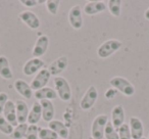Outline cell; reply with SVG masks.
Returning a JSON list of instances; mask_svg holds the SVG:
<instances>
[{
	"instance_id": "obj_15",
	"label": "cell",
	"mask_w": 149,
	"mask_h": 139,
	"mask_svg": "<svg viewBox=\"0 0 149 139\" xmlns=\"http://www.w3.org/2000/svg\"><path fill=\"white\" fill-rule=\"evenodd\" d=\"M15 102V110H17V119L19 124H25L28 121L30 108L25 100L17 99Z\"/></svg>"
},
{
	"instance_id": "obj_37",
	"label": "cell",
	"mask_w": 149,
	"mask_h": 139,
	"mask_svg": "<svg viewBox=\"0 0 149 139\" xmlns=\"http://www.w3.org/2000/svg\"><path fill=\"white\" fill-rule=\"evenodd\" d=\"M148 139H149V134H148Z\"/></svg>"
},
{
	"instance_id": "obj_18",
	"label": "cell",
	"mask_w": 149,
	"mask_h": 139,
	"mask_svg": "<svg viewBox=\"0 0 149 139\" xmlns=\"http://www.w3.org/2000/svg\"><path fill=\"white\" fill-rule=\"evenodd\" d=\"M42 108V119L44 122L50 123L55 116V108L51 100H41L39 101Z\"/></svg>"
},
{
	"instance_id": "obj_1",
	"label": "cell",
	"mask_w": 149,
	"mask_h": 139,
	"mask_svg": "<svg viewBox=\"0 0 149 139\" xmlns=\"http://www.w3.org/2000/svg\"><path fill=\"white\" fill-rule=\"evenodd\" d=\"M53 84L54 90L56 91L59 99L64 102L70 101L72 98V88L68 80L61 76H58V77H54Z\"/></svg>"
},
{
	"instance_id": "obj_11",
	"label": "cell",
	"mask_w": 149,
	"mask_h": 139,
	"mask_svg": "<svg viewBox=\"0 0 149 139\" xmlns=\"http://www.w3.org/2000/svg\"><path fill=\"white\" fill-rule=\"evenodd\" d=\"M49 46V38L46 35H41L36 40L35 45L32 50V55L35 58H40L46 53Z\"/></svg>"
},
{
	"instance_id": "obj_36",
	"label": "cell",
	"mask_w": 149,
	"mask_h": 139,
	"mask_svg": "<svg viewBox=\"0 0 149 139\" xmlns=\"http://www.w3.org/2000/svg\"><path fill=\"white\" fill-rule=\"evenodd\" d=\"M141 139H147V138H145V137H142V138H141Z\"/></svg>"
},
{
	"instance_id": "obj_34",
	"label": "cell",
	"mask_w": 149,
	"mask_h": 139,
	"mask_svg": "<svg viewBox=\"0 0 149 139\" xmlns=\"http://www.w3.org/2000/svg\"><path fill=\"white\" fill-rule=\"evenodd\" d=\"M144 17H145V19L148 20V21H149V7L146 9V10H145V13H144Z\"/></svg>"
},
{
	"instance_id": "obj_8",
	"label": "cell",
	"mask_w": 149,
	"mask_h": 139,
	"mask_svg": "<svg viewBox=\"0 0 149 139\" xmlns=\"http://www.w3.org/2000/svg\"><path fill=\"white\" fill-rule=\"evenodd\" d=\"M45 66V61L42 60L41 58H31L29 59L23 66V74L27 77H31V76L37 74L39 71H41L42 68Z\"/></svg>"
},
{
	"instance_id": "obj_5",
	"label": "cell",
	"mask_w": 149,
	"mask_h": 139,
	"mask_svg": "<svg viewBox=\"0 0 149 139\" xmlns=\"http://www.w3.org/2000/svg\"><path fill=\"white\" fill-rule=\"evenodd\" d=\"M98 99V90L94 85H90L86 92L84 93L81 101H80V108L83 110H89L94 106Z\"/></svg>"
},
{
	"instance_id": "obj_23",
	"label": "cell",
	"mask_w": 149,
	"mask_h": 139,
	"mask_svg": "<svg viewBox=\"0 0 149 139\" xmlns=\"http://www.w3.org/2000/svg\"><path fill=\"white\" fill-rule=\"evenodd\" d=\"M107 7L112 17H120V13H122V1L120 0H108Z\"/></svg>"
},
{
	"instance_id": "obj_3",
	"label": "cell",
	"mask_w": 149,
	"mask_h": 139,
	"mask_svg": "<svg viewBox=\"0 0 149 139\" xmlns=\"http://www.w3.org/2000/svg\"><path fill=\"white\" fill-rule=\"evenodd\" d=\"M123 43L118 39H109L101 44L97 48V55L100 58H107L111 56L114 52L118 51L122 48Z\"/></svg>"
},
{
	"instance_id": "obj_33",
	"label": "cell",
	"mask_w": 149,
	"mask_h": 139,
	"mask_svg": "<svg viewBox=\"0 0 149 139\" xmlns=\"http://www.w3.org/2000/svg\"><path fill=\"white\" fill-rule=\"evenodd\" d=\"M116 94H118V90H116L114 88H109V89H107L105 91V93H104V96H105L106 99H113L114 97L116 96Z\"/></svg>"
},
{
	"instance_id": "obj_9",
	"label": "cell",
	"mask_w": 149,
	"mask_h": 139,
	"mask_svg": "<svg viewBox=\"0 0 149 139\" xmlns=\"http://www.w3.org/2000/svg\"><path fill=\"white\" fill-rule=\"evenodd\" d=\"M68 58L66 56H60V57L54 59L51 64L48 66V71L50 75L54 77H58L61 73H63L68 68Z\"/></svg>"
},
{
	"instance_id": "obj_20",
	"label": "cell",
	"mask_w": 149,
	"mask_h": 139,
	"mask_svg": "<svg viewBox=\"0 0 149 139\" xmlns=\"http://www.w3.org/2000/svg\"><path fill=\"white\" fill-rule=\"evenodd\" d=\"M42 119V108L39 101H35L32 104V108L29 112L28 117V124L29 125H37Z\"/></svg>"
},
{
	"instance_id": "obj_28",
	"label": "cell",
	"mask_w": 149,
	"mask_h": 139,
	"mask_svg": "<svg viewBox=\"0 0 149 139\" xmlns=\"http://www.w3.org/2000/svg\"><path fill=\"white\" fill-rule=\"evenodd\" d=\"M46 8L47 11L52 15H56L58 13V9H59L60 1L59 0H47L45 1Z\"/></svg>"
},
{
	"instance_id": "obj_35",
	"label": "cell",
	"mask_w": 149,
	"mask_h": 139,
	"mask_svg": "<svg viewBox=\"0 0 149 139\" xmlns=\"http://www.w3.org/2000/svg\"><path fill=\"white\" fill-rule=\"evenodd\" d=\"M88 139H94V138H93V137H89Z\"/></svg>"
},
{
	"instance_id": "obj_12",
	"label": "cell",
	"mask_w": 149,
	"mask_h": 139,
	"mask_svg": "<svg viewBox=\"0 0 149 139\" xmlns=\"http://www.w3.org/2000/svg\"><path fill=\"white\" fill-rule=\"evenodd\" d=\"M107 5L103 1H88L83 7L84 13L87 15H95L106 10Z\"/></svg>"
},
{
	"instance_id": "obj_21",
	"label": "cell",
	"mask_w": 149,
	"mask_h": 139,
	"mask_svg": "<svg viewBox=\"0 0 149 139\" xmlns=\"http://www.w3.org/2000/svg\"><path fill=\"white\" fill-rule=\"evenodd\" d=\"M34 97L37 99V101H41V100H53L58 97L56 91L54 88L50 87H44L42 89H39L35 91L34 93Z\"/></svg>"
},
{
	"instance_id": "obj_30",
	"label": "cell",
	"mask_w": 149,
	"mask_h": 139,
	"mask_svg": "<svg viewBox=\"0 0 149 139\" xmlns=\"http://www.w3.org/2000/svg\"><path fill=\"white\" fill-rule=\"evenodd\" d=\"M118 133L120 139H132L130 127H129V125L126 124V123H125L124 125H122V126L118 129Z\"/></svg>"
},
{
	"instance_id": "obj_16",
	"label": "cell",
	"mask_w": 149,
	"mask_h": 139,
	"mask_svg": "<svg viewBox=\"0 0 149 139\" xmlns=\"http://www.w3.org/2000/svg\"><path fill=\"white\" fill-rule=\"evenodd\" d=\"M125 119H126V115H125L124 106L120 104L114 106L111 110V124L116 130L125 124Z\"/></svg>"
},
{
	"instance_id": "obj_32",
	"label": "cell",
	"mask_w": 149,
	"mask_h": 139,
	"mask_svg": "<svg viewBox=\"0 0 149 139\" xmlns=\"http://www.w3.org/2000/svg\"><path fill=\"white\" fill-rule=\"evenodd\" d=\"M19 2L26 7H34V6H37L39 3H43L45 1H40V0H21Z\"/></svg>"
},
{
	"instance_id": "obj_4",
	"label": "cell",
	"mask_w": 149,
	"mask_h": 139,
	"mask_svg": "<svg viewBox=\"0 0 149 139\" xmlns=\"http://www.w3.org/2000/svg\"><path fill=\"white\" fill-rule=\"evenodd\" d=\"M108 123V117L105 114L98 115L92 122L91 137L94 139H104V131Z\"/></svg>"
},
{
	"instance_id": "obj_22",
	"label": "cell",
	"mask_w": 149,
	"mask_h": 139,
	"mask_svg": "<svg viewBox=\"0 0 149 139\" xmlns=\"http://www.w3.org/2000/svg\"><path fill=\"white\" fill-rule=\"evenodd\" d=\"M0 76L4 80H10L13 77V73L10 64H9L8 58L4 55H0Z\"/></svg>"
},
{
	"instance_id": "obj_2",
	"label": "cell",
	"mask_w": 149,
	"mask_h": 139,
	"mask_svg": "<svg viewBox=\"0 0 149 139\" xmlns=\"http://www.w3.org/2000/svg\"><path fill=\"white\" fill-rule=\"evenodd\" d=\"M109 84L112 88L118 90V92H120L125 96L130 97L135 94V86L124 77L116 76L109 80Z\"/></svg>"
},
{
	"instance_id": "obj_24",
	"label": "cell",
	"mask_w": 149,
	"mask_h": 139,
	"mask_svg": "<svg viewBox=\"0 0 149 139\" xmlns=\"http://www.w3.org/2000/svg\"><path fill=\"white\" fill-rule=\"evenodd\" d=\"M28 127H29V124H27V123L19 124L17 127H15L13 132L11 133V135L9 137L11 139H24L26 136V133H27Z\"/></svg>"
},
{
	"instance_id": "obj_10",
	"label": "cell",
	"mask_w": 149,
	"mask_h": 139,
	"mask_svg": "<svg viewBox=\"0 0 149 139\" xmlns=\"http://www.w3.org/2000/svg\"><path fill=\"white\" fill-rule=\"evenodd\" d=\"M19 17L27 27L31 30H37L41 26V22L38 15L31 10H24L19 15Z\"/></svg>"
},
{
	"instance_id": "obj_26",
	"label": "cell",
	"mask_w": 149,
	"mask_h": 139,
	"mask_svg": "<svg viewBox=\"0 0 149 139\" xmlns=\"http://www.w3.org/2000/svg\"><path fill=\"white\" fill-rule=\"evenodd\" d=\"M39 139H58V136L55 132L47 127H39V133H38Z\"/></svg>"
},
{
	"instance_id": "obj_13",
	"label": "cell",
	"mask_w": 149,
	"mask_h": 139,
	"mask_svg": "<svg viewBox=\"0 0 149 139\" xmlns=\"http://www.w3.org/2000/svg\"><path fill=\"white\" fill-rule=\"evenodd\" d=\"M129 127H130L131 136L132 139H141L144 134V126H143L142 121L137 117H131L130 122H129Z\"/></svg>"
},
{
	"instance_id": "obj_27",
	"label": "cell",
	"mask_w": 149,
	"mask_h": 139,
	"mask_svg": "<svg viewBox=\"0 0 149 139\" xmlns=\"http://www.w3.org/2000/svg\"><path fill=\"white\" fill-rule=\"evenodd\" d=\"M104 139H120L118 137V130L113 127L111 122L108 121L107 125L105 127V131H104Z\"/></svg>"
},
{
	"instance_id": "obj_6",
	"label": "cell",
	"mask_w": 149,
	"mask_h": 139,
	"mask_svg": "<svg viewBox=\"0 0 149 139\" xmlns=\"http://www.w3.org/2000/svg\"><path fill=\"white\" fill-rule=\"evenodd\" d=\"M68 22L72 29L81 30L84 25L83 10L80 5H74L68 11Z\"/></svg>"
},
{
	"instance_id": "obj_25",
	"label": "cell",
	"mask_w": 149,
	"mask_h": 139,
	"mask_svg": "<svg viewBox=\"0 0 149 139\" xmlns=\"http://www.w3.org/2000/svg\"><path fill=\"white\" fill-rule=\"evenodd\" d=\"M13 129L15 127L9 124L2 115H0V132L7 136H10L11 133L13 132Z\"/></svg>"
},
{
	"instance_id": "obj_29",
	"label": "cell",
	"mask_w": 149,
	"mask_h": 139,
	"mask_svg": "<svg viewBox=\"0 0 149 139\" xmlns=\"http://www.w3.org/2000/svg\"><path fill=\"white\" fill-rule=\"evenodd\" d=\"M38 133H39V127L37 125H29L25 139H39Z\"/></svg>"
},
{
	"instance_id": "obj_19",
	"label": "cell",
	"mask_w": 149,
	"mask_h": 139,
	"mask_svg": "<svg viewBox=\"0 0 149 139\" xmlns=\"http://www.w3.org/2000/svg\"><path fill=\"white\" fill-rule=\"evenodd\" d=\"M48 128L55 132L58 137H61L63 139L68 138V134H70L68 128L64 125L63 122L59 120H52L50 123H48Z\"/></svg>"
},
{
	"instance_id": "obj_17",
	"label": "cell",
	"mask_w": 149,
	"mask_h": 139,
	"mask_svg": "<svg viewBox=\"0 0 149 139\" xmlns=\"http://www.w3.org/2000/svg\"><path fill=\"white\" fill-rule=\"evenodd\" d=\"M13 87H15V91L22 95L24 98L26 99H31L33 97L34 93H33V90H32L31 86H30L29 83H27L26 81L21 79H17V81L15 82L13 84Z\"/></svg>"
},
{
	"instance_id": "obj_7",
	"label": "cell",
	"mask_w": 149,
	"mask_h": 139,
	"mask_svg": "<svg viewBox=\"0 0 149 139\" xmlns=\"http://www.w3.org/2000/svg\"><path fill=\"white\" fill-rule=\"evenodd\" d=\"M50 78H51V75H50L49 71H48L47 68H42L41 71H39L36 74L34 79L30 83L32 90L37 91V90L46 87L48 82L50 81Z\"/></svg>"
},
{
	"instance_id": "obj_14",
	"label": "cell",
	"mask_w": 149,
	"mask_h": 139,
	"mask_svg": "<svg viewBox=\"0 0 149 139\" xmlns=\"http://www.w3.org/2000/svg\"><path fill=\"white\" fill-rule=\"evenodd\" d=\"M2 116L6 119V121L13 127H17L19 125L17 119V110H15V102L9 99L7 103L5 104V108L3 110Z\"/></svg>"
},
{
	"instance_id": "obj_31",
	"label": "cell",
	"mask_w": 149,
	"mask_h": 139,
	"mask_svg": "<svg viewBox=\"0 0 149 139\" xmlns=\"http://www.w3.org/2000/svg\"><path fill=\"white\" fill-rule=\"evenodd\" d=\"M9 100L8 95L5 92H0V115H2L3 110L5 108V104L7 103V101Z\"/></svg>"
}]
</instances>
